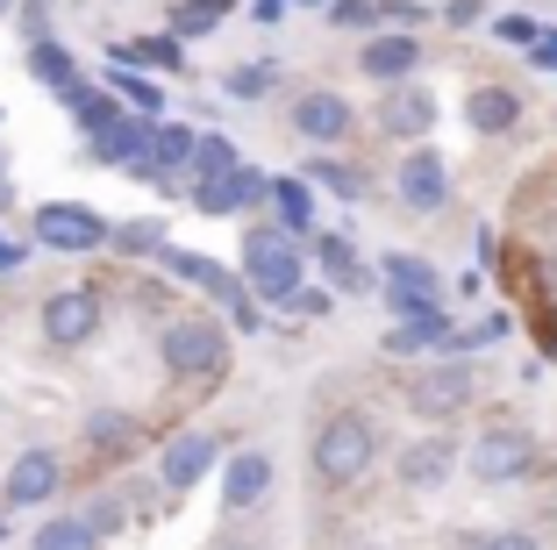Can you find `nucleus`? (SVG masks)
<instances>
[{"label":"nucleus","mask_w":557,"mask_h":550,"mask_svg":"<svg viewBox=\"0 0 557 550\" xmlns=\"http://www.w3.org/2000/svg\"><path fill=\"white\" fill-rule=\"evenodd\" d=\"M386 286H394V293H436V265L394 250V258H386Z\"/></svg>","instance_id":"obj_26"},{"label":"nucleus","mask_w":557,"mask_h":550,"mask_svg":"<svg viewBox=\"0 0 557 550\" xmlns=\"http://www.w3.org/2000/svg\"><path fill=\"white\" fill-rule=\"evenodd\" d=\"M450 472H458V443L450 437H414L400 451V486L408 493H436V486H450Z\"/></svg>","instance_id":"obj_9"},{"label":"nucleus","mask_w":557,"mask_h":550,"mask_svg":"<svg viewBox=\"0 0 557 550\" xmlns=\"http://www.w3.org/2000/svg\"><path fill=\"white\" fill-rule=\"evenodd\" d=\"M329 22H344V29H364V22H379L372 0H329Z\"/></svg>","instance_id":"obj_33"},{"label":"nucleus","mask_w":557,"mask_h":550,"mask_svg":"<svg viewBox=\"0 0 557 550\" xmlns=\"http://www.w3.org/2000/svg\"><path fill=\"white\" fill-rule=\"evenodd\" d=\"M372 457H379V429H372V415H329L322 429H314V479L322 486H358L364 472H372Z\"/></svg>","instance_id":"obj_1"},{"label":"nucleus","mask_w":557,"mask_h":550,"mask_svg":"<svg viewBox=\"0 0 557 550\" xmlns=\"http://www.w3.org/2000/svg\"><path fill=\"white\" fill-rule=\"evenodd\" d=\"M15 265H22V243H8V236H0V272H15Z\"/></svg>","instance_id":"obj_37"},{"label":"nucleus","mask_w":557,"mask_h":550,"mask_svg":"<svg viewBox=\"0 0 557 550\" xmlns=\"http://www.w3.org/2000/svg\"><path fill=\"white\" fill-rule=\"evenodd\" d=\"M58 479H65L58 451H22L15 465H8V501L15 508H44L50 493H58Z\"/></svg>","instance_id":"obj_12"},{"label":"nucleus","mask_w":557,"mask_h":550,"mask_svg":"<svg viewBox=\"0 0 557 550\" xmlns=\"http://www.w3.org/2000/svg\"><path fill=\"white\" fill-rule=\"evenodd\" d=\"M286 308H294L300 322H314V315H329V293H322V286H300L294 301H286Z\"/></svg>","instance_id":"obj_35"},{"label":"nucleus","mask_w":557,"mask_h":550,"mask_svg":"<svg viewBox=\"0 0 557 550\" xmlns=\"http://www.w3.org/2000/svg\"><path fill=\"white\" fill-rule=\"evenodd\" d=\"M472 550H543V543H536L529 529H486V536H479Z\"/></svg>","instance_id":"obj_34"},{"label":"nucleus","mask_w":557,"mask_h":550,"mask_svg":"<svg viewBox=\"0 0 557 550\" xmlns=\"http://www.w3.org/2000/svg\"><path fill=\"white\" fill-rule=\"evenodd\" d=\"M194 150H200V136H194V130L164 122L158 144H150V172H194Z\"/></svg>","instance_id":"obj_21"},{"label":"nucleus","mask_w":557,"mask_h":550,"mask_svg":"<svg viewBox=\"0 0 557 550\" xmlns=\"http://www.w3.org/2000/svg\"><path fill=\"white\" fill-rule=\"evenodd\" d=\"M86 429H94V451H108V457L136 451V415H122V407H100Z\"/></svg>","instance_id":"obj_23"},{"label":"nucleus","mask_w":557,"mask_h":550,"mask_svg":"<svg viewBox=\"0 0 557 550\" xmlns=\"http://www.w3.org/2000/svg\"><path fill=\"white\" fill-rule=\"evenodd\" d=\"M29 72H36V80L50 86V94H65V86L79 80V65H72V58H65L58 44H36V50H29Z\"/></svg>","instance_id":"obj_27"},{"label":"nucleus","mask_w":557,"mask_h":550,"mask_svg":"<svg viewBox=\"0 0 557 550\" xmlns=\"http://www.w3.org/2000/svg\"><path fill=\"white\" fill-rule=\"evenodd\" d=\"M493 36H500V44H515V50H536V44H543V22H529V15H500V22H493Z\"/></svg>","instance_id":"obj_31"},{"label":"nucleus","mask_w":557,"mask_h":550,"mask_svg":"<svg viewBox=\"0 0 557 550\" xmlns=\"http://www.w3.org/2000/svg\"><path fill=\"white\" fill-rule=\"evenodd\" d=\"M208 465H214V437H208V429H186V437H172V443H164V486H180V493H186V486H200V479H208Z\"/></svg>","instance_id":"obj_14"},{"label":"nucleus","mask_w":557,"mask_h":550,"mask_svg":"<svg viewBox=\"0 0 557 550\" xmlns=\"http://www.w3.org/2000/svg\"><path fill=\"white\" fill-rule=\"evenodd\" d=\"M472 479L479 486H515V479H529V465H536V437H529L522 421H493V429H479V443H472Z\"/></svg>","instance_id":"obj_4"},{"label":"nucleus","mask_w":557,"mask_h":550,"mask_svg":"<svg viewBox=\"0 0 557 550\" xmlns=\"http://www.w3.org/2000/svg\"><path fill=\"white\" fill-rule=\"evenodd\" d=\"M272 86H278V65H236L230 72V94L236 100H264Z\"/></svg>","instance_id":"obj_29"},{"label":"nucleus","mask_w":557,"mask_h":550,"mask_svg":"<svg viewBox=\"0 0 557 550\" xmlns=\"http://www.w3.org/2000/svg\"><path fill=\"white\" fill-rule=\"evenodd\" d=\"M465 122H472L479 136H508L515 122H522V100H515L508 86H472V94H465Z\"/></svg>","instance_id":"obj_16"},{"label":"nucleus","mask_w":557,"mask_h":550,"mask_svg":"<svg viewBox=\"0 0 557 550\" xmlns=\"http://www.w3.org/2000/svg\"><path fill=\"white\" fill-rule=\"evenodd\" d=\"M122 114H129V108H122V94H86L79 108H72V122H79V130L100 144V136H115V130H122Z\"/></svg>","instance_id":"obj_22"},{"label":"nucleus","mask_w":557,"mask_h":550,"mask_svg":"<svg viewBox=\"0 0 557 550\" xmlns=\"http://www.w3.org/2000/svg\"><path fill=\"white\" fill-rule=\"evenodd\" d=\"M164 351V372H180V379H214L222 365H230V337L208 322V315H186V322H172L158 337Z\"/></svg>","instance_id":"obj_3"},{"label":"nucleus","mask_w":557,"mask_h":550,"mask_svg":"<svg viewBox=\"0 0 557 550\" xmlns=\"http://www.w3.org/2000/svg\"><path fill=\"white\" fill-rule=\"evenodd\" d=\"M94 522L86 515H58V522H44V529H36V550H94Z\"/></svg>","instance_id":"obj_25"},{"label":"nucleus","mask_w":557,"mask_h":550,"mask_svg":"<svg viewBox=\"0 0 557 550\" xmlns=\"http://www.w3.org/2000/svg\"><path fill=\"white\" fill-rule=\"evenodd\" d=\"M108 86H115V94H122V108H136V114H158V108H164V86L136 80V72H115Z\"/></svg>","instance_id":"obj_28"},{"label":"nucleus","mask_w":557,"mask_h":550,"mask_svg":"<svg viewBox=\"0 0 557 550\" xmlns=\"http://www.w3.org/2000/svg\"><path fill=\"white\" fill-rule=\"evenodd\" d=\"M314 265H322V279L336 293H372V272L358 265V250H350L344 236H322V243H314Z\"/></svg>","instance_id":"obj_18"},{"label":"nucleus","mask_w":557,"mask_h":550,"mask_svg":"<svg viewBox=\"0 0 557 550\" xmlns=\"http://www.w3.org/2000/svg\"><path fill=\"white\" fill-rule=\"evenodd\" d=\"M36 243H50V250H100L108 222L86 208H36Z\"/></svg>","instance_id":"obj_11"},{"label":"nucleus","mask_w":557,"mask_h":550,"mask_svg":"<svg viewBox=\"0 0 557 550\" xmlns=\"http://www.w3.org/2000/svg\"><path fill=\"white\" fill-rule=\"evenodd\" d=\"M529 58H536V65H557V36H543V44L529 50Z\"/></svg>","instance_id":"obj_38"},{"label":"nucleus","mask_w":557,"mask_h":550,"mask_svg":"<svg viewBox=\"0 0 557 550\" xmlns=\"http://www.w3.org/2000/svg\"><path fill=\"white\" fill-rule=\"evenodd\" d=\"M379 130L400 136V144H422L429 130H436V94L429 86H386V100H379Z\"/></svg>","instance_id":"obj_6"},{"label":"nucleus","mask_w":557,"mask_h":550,"mask_svg":"<svg viewBox=\"0 0 557 550\" xmlns=\"http://www.w3.org/2000/svg\"><path fill=\"white\" fill-rule=\"evenodd\" d=\"M400 200H408L414 215H436L443 200H450V164H443L429 144H414L408 158H400Z\"/></svg>","instance_id":"obj_7"},{"label":"nucleus","mask_w":557,"mask_h":550,"mask_svg":"<svg viewBox=\"0 0 557 550\" xmlns=\"http://www.w3.org/2000/svg\"><path fill=\"white\" fill-rule=\"evenodd\" d=\"M358 65H364V80H379V86H408L414 65H422V44H414V36H372V44L358 50Z\"/></svg>","instance_id":"obj_13"},{"label":"nucleus","mask_w":557,"mask_h":550,"mask_svg":"<svg viewBox=\"0 0 557 550\" xmlns=\"http://www.w3.org/2000/svg\"><path fill=\"white\" fill-rule=\"evenodd\" d=\"M150 144H158V130L150 122H136V114H122L115 136H100V164H129V172H150Z\"/></svg>","instance_id":"obj_17"},{"label":"nucleus","mask_w":557,"mask_h":550,"mask_svg":"<svg viewBox=\"0 0 557 550\" xmlns=\"http://www.w3.org/2000/svg\"><path fill=\"white\" fill-rule=\"evenodd\" d=\"M472 393H479V372L465 357H443V365H429V372L408 379V407L422 421H443V415H458V407H472Z\"/></svg>","instance_id":"obj_5"},{"label":"nucleus","mask_w":557,"mask_h":550,"mask_svg":"<svg viewBox=\"0 0 557 550\" xmlns=\"http://www.w3.org/2000/svg\"><path fill=\"white\" fill-rule=\"evenodd\" d=\"M300 272H308V258H300L294 229H278V222L244 229V279H250V293H264V301H294Z\"/></svg>","instance_id":"obj_2"},{"label":"nucleus","mask_w":557,"mask_h":550,"mask_svg":"<svg viewBox=\"0 0 557 550\" xmlns=\"http://www.w3.org/2000/svg\"><path fill=\"white\" fill-rule=\"evenodd\" d=\"M479 15H486V0H450V8H443V22H458V29L479 22Z\"/></svg>","instance_id":"obj_36"},{"label":"nucleus","mask_w":557,"mask_h":550,"mask_svg":"<svg viewBox=\"0 0 557 550\" xmlns=\"http://www.w3.org/2000/svg\"><path fill=\"white\" fill-rule=\"evenodd\" d=\"M350 122H358V114H350V100H344V94H329V86H314V94L294 100V130L308 136V144H344Z\"/></svg>","instance_id":"obj_10"},{"label":"nucleus","mask_w":557,"mask_h":550,"mask_svg":"<svg viewBox=\"0 0 557 550\" xmlns=\"http://www.w3.org/2000/svg\"><path fill=\"white\" fill-rule=\"evenodd\" d=\"M222 15H230V0H186V8H180V15H172V22H180L186 36H208V29H214V22H222Z\"/></svg>","instance_id":"obj_30"},{"label":"nucleus","mask_w":557,"mask_h":550,"mask_svg":"<svg viewBox=\"0 0 557 550\" xmlns=\"http://www.w3.org/2000/svg\"><path fill=\"white\" fill-rule=\"evenodd\" d=\"M300 8H329V0H300Z\"/></svg>","instance_id":"obj_39"},{"label":"nucleus","mask_w":557,"mask_h":550,"mask_svg":"<svg viewBox=\"0 0 557 550\" xmlns=\"http://www.w3.org/2000/svg\"><path fill=\"white\" fill-rule=\"evenodd\" d=\"M272 200H278V229H294V236L314 229V179H272Z\"/></svg>","instance_id":"obj_20"},{"label":"nucleus","mask_w":557,"mask_h":550,"mask_svg":"<svg viewBox=\"0 0 557 550\" xmlns=\"http://www.w3.org/2000/svg\"><path fill=\"white\" fill-rule=\"evenodd\" d=\"M164 265H172V272H180V279H194L200 293H222L230 308H244V286H236V279L222 272V265H208V258H200V250H172V258H164Z\"/></svg>","instance_id":"obj_19"},{"label":"nucleus","mask_w":557,"mask_h":550,"mask_svg":"<svg viewBox=\"0 0 557 550\" xmlns=\"http://www.w3.org/2000/svg\"><path fill=\"white\" fill-rule=\"evenodd\" d=\"M94 329H100V293L65 286V293H50V301H44V337L50 343H86Z\"/></svg>","instance_id":"obj_8"},{"label":"nucleus","mask_w":557,"mask_h":550,"mask_svg":"<svg viewBox=\"0 0 557 550\" xmlns=\"http://www.w3.org/2000/svg\"><path fill=\"white\" fill-rule=\"evenodd\" d=\"M308 179H322V186H329V194H344V200H358V172H350V164H308Z\"/></svg>","instance_id":"obj_32"},{"label":"nucleus","mask_w":557,"mask_h":550,"mask_svg":"<svg viewBox=\"0 0 557 550\" xmlns=\"http://www.w3.org/2000/svg\"><path fill=\"white\" fill-rule=\"evenodd\" d=\"M264 493H272V457L264 451H236L230 472H222V501L230 508H258Z\"/></svg>","instance_id":"obj_15"},{"label":"nucleus","mask_w":557,"mask_h":550,"mask_svg":"<svg viewBox=\"0 0 557 550\" xmlns=\"http://www.w3.org/2000/svg\"><path fill=\"white\" fill-rule=\"evenodd\" d=\"M236 172H244V158H236V144H230V136H200L194 172H186V179H236Z\"/></svg>","instance_id":"obj_24"}]
</instances>
